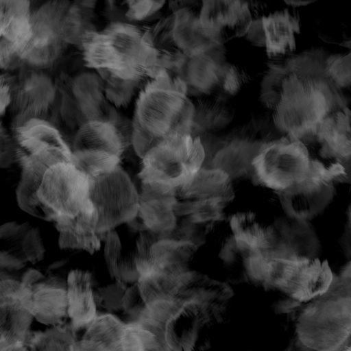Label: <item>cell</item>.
<instances>
[{
  "label": "cell",
  "instance_id": "1",
  "mask_svg": "<svg viewBox=\"0 0 351 351\" xmlns=\"http://www.w3.org/2000/svg\"><path fill=\"white\" fill-rule=\"evenodd\" d=\"M328 56L321 49H308L271 64L266 73L261 93L272 108L274 125L282 137L304 143L315 138L324 119L348 106L326 74Z\"/></svg>",
  "mask_w": 351,
  "mask_h": 351
},
{
  "label": "cell",
  "instance_id": "2",
  "mask_svg": "<svg viewBox=\"0 0 351 351\" xmlns=\"http://www.w3.org/2000/svg\"><path fill=\"white\" fill-rule=\"evenodd\" d=\"M80 46L84 65L100 77L108 101L118 108L165 69L149 29L131 23L112 22L88 34Z\"/></svg>",
  "mask_w": 351,
  "mask_h": 351
},
{
  "label": "cell",
  "instance_id": "3",
  "mask_svg": "<svg viewBox=\"0 0 351 351\" xmlns=\"http://www.w3.org/2000/svg\"><path fill=\"white\" fill-rule=\"evenodd\" d=\"M195 105L178 78L163 69L137 95L131 145L141 158L170 137L193 134Z\"/></svg>",
  "mask_w": 351,
  "mask_h": 351
},
{
  "label": "cell",
  "instance_id": "4",
  "mask_svg": "<svg viewBox=\"0 0 351 351\" xmlns=\"http://www.w3.org/2000/svg\"><path fill=\"white\" fill-rule=\"evenodd\" d=\"M16 162L22 167L16 189L19 206L25 212L45 220L37 191L45 172L60 162H73L71 147L54 123L32 119L13 130Z\"/></svg>",
  "mask_w": 351,
  "mask_h": 351
},
{
  "label": "cell",
  "instance_id": "5",
  "mask_svg": "<svg viewBox=\"0 0 351 351\" xmlns=\"http://www.w3.org/2000/svg\"><path fill=\"white\" fill-rule=\"evenodd\" d=\"M298 333L302 343L313 351H342L351 345V306L346 291L332 282L302 311Z\"/></svg>",
  "mask_w": 351,
  "mask_h": 351
},
{
  "label": "cell",
  "instance_id": "6",
  "mask_svg": "<svg viewBox=\"0 0 351 351\" xmlns=\"http://www.w3.org/2000/svg\"><path fill=\"white\" fill-rule=\"evenodd\" d=\"M205 150L198 136L180 134L167 138L142 158V183H153L176 191L203 167Z\"/></svg>",
  "mask_w": 351,
  "mask_h": 351
},
{
  "label": "cell",
  "instance_id": "7",
  "mask_svg": "<svg viewBox=\"0 0 351 351\" xmlns=\"http://www.w3.org/2000/svg\"><path fill=\"white\" fill-rule=\"evenodd\" d=\"M56 84L55 118L74 132L87 122L117 114L106 97L102 80L93 71L64 75Z\"/></svg>",
  "mask_w": 351,
  "mask_h": 351
},
{
  "label": "cell",
  "instance_id": "8",
  "mask_svg": "<svg viewBox=\"0 0 351 351\" xmlns=\"http://www.w3.org/2000/svg\"><path fill=\"white\" fill-rule=\"evenodd\" d=\"M90 178L73 162H60L45 172L37 191L45 220L75 217L92 204Z\"/></svg>",
  "mask_w": 351,
  "mask_h": 351
},
{
  "label": "cell",
  "instance_id": "9",
  "mask_svg": "<svg viewBox=\"0 0 351 351\" xmlns=\"http://www.w3.org/2000/svg\"><path fill=\"white\" fill-rule=\"evenodd\" d=\"M311 163L303 142L282 137L260 147L252 167L261 184L282 192L307 178Z\"/></svg>",
  "mask_w": 351,
  "mask_h": 351
},
{
  "label": "cell",
  "instance_id": "10",
  "mask_svg": "<svg viewBox=\"0 0 351 351\" xmlns=\"http://www.w3.org/2000/svg\"><path fill=\"white\" fill-rule=\"evenodd\" d=\"M90 182L89 198L98 215V235L137 217L140 194L120 166L110 173L90 178Z\"/></svg>",
  "mask_w": 351,
  "mask_h": 351
},
{
  "label": "cell",
  "instance_id": "11",
  "mask_svg": "<svg viewBox=\"0 0 351 351\" xmlns=\"http://www.w3.org/2000/svg\"><path fill=\"white\" fill-rule=\"evenodd\" d=\"M333 281L326 262L317 259L268 258L265 282L286 293L297 302L314 300Z\"/></svg>",
  "mask_w": 351,
  "mask_h": 351
},
{
  "label": "cell",
  "instance_id": "12",
  "mask_svg": "<svg viewBox=\"0 0 351 351\" xmlns=\"http://www.w3.org/2000/svg\"><path fill=\"white\" fill-rule=\"evenodd\" d=\"M19 71L16 75L9 74L11 101L8 109L13 130L32 119L52 122L57 106L56 82L43 71L21 68Z\"/></svg>",
  "mask_w": 351,
  "mask_h": 351
},
{
  "label": "cell",
  "instance_id": "13",
  "mask_svg": "<svg viewBox=\"0 0 351 351\" xmlns=\"http://www.w3.org/2000/svg\"><path fill=\"white\" fill-rule=\"evenodd\" d=\"M226 63L223 46L216 45L195 53H171L166 70L179 79L189 97L197 98L217 93Z\"/></svg>",
  "mask_w": 351,
  "mask_h": 351
},
{
  "label": "cell",
  "instance_id": "14",
  "mask_svg": "<svg viewBox=\"0 0 351 351\" xmlns=\"http://www.w3.org/2000/svg\"><path fill=\"white\" fill-rule=\"evenodd\" d=\"M31 34L20 59V69L44 71L53 67L65 46L61 31L58 1H45L32 10Z\"/></svg>",
  "mask_w": 351,
  "mask_h": 351
},
{
  "label": "cell",
  "instance_id": "15",
  "mask_svg": "<svg viewBox=\"0 0 351 351\" xmlns=\"http://www.w3.org/2000/svg\"><path fill=\"white\" fill-rule=\"evenodd\" d=\"M253 19L250 3L246 1H204L199 8L203 34L218 45L246 36Z\"/></svg>",
  "mask_w": 351,
  "mask_h": 351
},
{
  "label": "cell",
  "instance_id": "16",
  "mask_svg": "<svg viewBox=\"0 0 351 351\" xmlns=\"http://www.w3.org/2000/svg\"><path fill=\"white\" fill-rule=\"evenodd\" d=\"M85 328L74 351H145L138 325L124 322L114 314L98 315Z\"/></svg>",
  "mask_w": 351,
  "mask_h": 351
},
{
  "label": "cell",
  "instance_id": "17",
  "mask_svg": "<svg viewBox=\"0 0 351 351\" xmlns=\"http://www.w3.org/2000/svg\"><path fill=\"white\" fill-rule=\"evenodd\" d=\"M300 32L298 12L284 9L253 19L246 35L253 44L265 49L269 58L291 54L296 48V35Z\"/></svg>",
  "mask_w": 351,
  "mask_h": 351
},
{
  "label": "cell",
  "instance_id": "18",
  "mask_svg": "<svg viewBox=\"0 0 351 351\" xmlns=\"http://www.w3.org/2000/svg\"><path fill=\"white\" fill-rule=\"evenodd\" d=\"M1 69L20 68V59L31 34L32 8L27 1H0Z\"/></svg>",
  "mask_w": 351,
  "mask_h": 351
},
{
  "label": "cell",
  "instance_id": "19",
  "mask_svg": "<svg viewBox=\"0 0 351 351\" xmlns=\"http://www.w3.org/2000/svg\"><path fill=\"white\" fill-rule=\"evenodd\" d=\"M23 284L26 291L23 304L38 322L52 326L67 324V281L44 276L34 282Z\"/></svg>",
  "mask_w": 351,
  "mask_h": 351
},
{
  "label": "cell",
  "instance_id": "20",
  "mask_svg": "<svg viewBox=\"0 0 351 351\" xmlns=\"http://www.w3.org/2000/svg\"><path fill=\"white\" fill-rule=\"evenodd\" d=\"M25 286L12 278L0 282V346L26 341L31 335L34 315L24 306Z\"/></svg>",
  "mask_w": 351,
  "mask_h": 351
},
{
  "label": "cell",
  "instance_id": "21",
  "mask_svg": "<svg viewBox=\"0 0 351 351\" xmlns=\"http://www.w3.org/2000/svg\"><path fill=\"white\" fill-rule=\"evenodd\" d=\"M121 121L116 114L84 123L74 132L72 152L103 150L121 157L131 144V132L125 131Z\"/></svg>",
  "mask_w": 351,
  "mask_h": 351
},
{
  "label": "cell",
  "instance_id": "22",
  "mask_svg": "<svg viewBox=\"0 0 351 351\" xmlns=\"http://www.w3.org/2000/svg\"><path fill=\"white\" fill-rule=\"evenodd\" d=\"M333 193L330 183L309 176L282 191L281 200L289 217L307 221L324 209Z\"/></svg>",
  "mask_w": 351,
  "mask_h": 351
},
{
  "label": "cell",
  "instance_id": "23",
  "mask_svg": "<svg viewBox=\"0 0 351 351\" xmlns=\"http://www.w3.org/2000/svg\"><path fill=\"white\" fill-rule=\"evenodd\" d=\"M315 138L324 157L335 158L345 169H350L351 109L348 106L329 113L319 125Z\"/></svg>",
  "mask_w": 351,
  "mask_h": 351
},
{
  "label": "cell",
  "instance_id": "24",
  "mask_svg": "<svg viewBox=\"0 0 351 351\" xmlns=\"http://www.w3.org/2000/svg\"><path fill=\"white\" fill-rule=\"evenodd\" d=\"M98 215L93 202L75 217H58L55 226L61 249L82 250L93 254L100 248L96 232Z\"/></svg>",
  "mask_w": 351,
  "mask_h": 351
},
{
  "label": "cell",
  "instance_id": "25",
  "mask_svg": "<svg viewBox=\"0 0 351 351\" xmlns=\"http://www.w3.org/2000/svg\"><path fill=\"white\" fill-rule=\"evenodd\" d=\"M66 281L69 318L72 328L77 331L86 328L98 315L93 277L88 271L74 269L69 272Z\"/></svg>",
  "mask_w": 351,
  "mask_h": 351
},
{
  "label": "cell",
  "instance_id": "26",
  "mask_svg": "<svg viewBox=\"0 0 351 351\" xmlns=\"http://www.w3.org/2000/svg\"><path fill=\"white\" fill-rule=\"evenodd\" d=\"M195 250L196 245L189 240L160 237L150 248L149 271L184 274L189 271L187 266Z\"/></svg>",
  "mask_w": 351,
  "mask_h": 351
},
{
  "label": "cell",
  "instance_id": "27",
  "mask_svg": "<svg viewBox=\"0 0 351 351\" xmlns=\"http://www.w3.org/2000/svg\"><path fill=\"white\" fill-rule=\"evenodd\" d=\"M175 195H140L139 217L145 229L160 237L172 232L177 225Z\"/></svg>",
  "mask_w": 351,
  "mask_h": 351
},
{
  "label": "cell",
  "instance_id": "28",
  "mask_svg": "<svg viewBox=\"0 0 351 351\" xmlns=\"http://www.w3.org/2000/svg\"><path fill=\"white\" fill-rule=\"evenodd\" d=\"M196 99L193 135L222 130L232 121L234 109L226 98L213 95Z\"/></svg>",
  "mask_w": 351,
  "mask_h": 351
},
{
  "label": "cell",
  "instance_id": "29",
  "mask_svg": "<svg viewBox=\"0 0 351 351\" xmlns=\"http://www.w3.org/2000/svg\"><path fill=\"white\" fill-rule=\"evenodd\" d=\"M230 179L226 173L218 169L202 167L180 189V191L183 196L191 200H225L230 192Z\"/></svg>",
  "mask_w": 351,
  "mask_h": 351
},
{
  "label": "cell",
  "instance_id": "30",
  "mask_svg": "<svg viewBox=\"0 0 351 351\" xmlns=\"http://www.w3.org/2000/svg\"><path fill=\"white\" fill-rule=\"evenodd\" d=\"M104 258L112 279L130 287L137 282L140 275L135 263V252L124 254L118 234L114 230L106 234Z\"/></svg>",
  "mask_w": 351,
  "mask_h": 351
},
{
  "label": "cell",
  "instance_id": "31",
  "mask_svg": "<svg viewBox=\"0 0 351 351\" xmlns=\"http://www.w3.org/2000/svg\"><path fill=\"white\" fill-rule=\"evenodd\" d=\"M32 228L29 222H8L0 227V267L8 271L19 270L27 260L23 250L25 235Z\"/></svg>",
  "mask_w": 351,
  "mask_h": 351
},
{
  "label": "cell",
  "instance_id": "32",
  "mask_svg": "<svg viewBox=\"0 0 351 351\" xmlns=\"http://www.w3.org/2000/svg\"><path fill=\"white\" fill-rule=\"evenodd\" d=\"M260 148V147H259ZM258 149L247 141H234L219 150L213 167L226 173L230 178L243 173L249 167Z\"/></svg>",
  "mask_w": 351,
  "mask_h": 351
},
{
  "label": "cell",
  "instance_id": "33",
  "mask_svg": "<svg viewBox=\"0 0 351 351\" xmlns=\"http://www.w3.org/2000/svg\"><path fill=\"white\" fill-rule=\"evenodd\" d=\"M73 163L89 178H93L113 171L121 162V157L103 150L73 151Z\"/></svg>",
  "mask_w": 351,
  "mask_h": 351
},
{
  "label": "cell",
  "instance_id": "34",
  "mask_svg": "<svg viewBox=\"0 0 351 351\" xmlns=\"http://www.w3.org/2000/svg\"><path fill=\"white\" fill-rule=\"evenodd\" d=\"M30 340L36 351H74L75 331L70 323L32 332Z\"/></svg>",
  "mask_w": 351,
  "mask_h": 351
},
{
  "label": "cell",
  "instance_id": "35",
  "mask_svg": "<svg viewBox=\"0 0 351 351\" xmlns=\"http://www.w3.org/2000/svg\"><path fill=\"white\" fill-rule=\"evenodd\" d=\"M326 71L340 97L348 105L351 102V49L346 53L328 54Z\"/></svg>",
  "mask_w": 351,
  "mask_h": 351
},
{
  "label": "cell",
  "instance_id": "36",
  "mask_svg": "<svg viewBox=\"0 0 351 351\" xmlns=\"http://www.w3.org/2000/svg\"><path fill=\"white\" fill-rule=\"evenodd\" d=\"M319 36L324 41L351 48V19H327L319 22Z\"/></svg>",
  "mask_w": 351,
  "mask_h": 351
},
{
  "label": "cell",
  "instance_id": "37",
  "mask_svg": "<svg viewBox=\"0 0 351 351\" xmlns=\"http://www.w3.org/2000/svg\"><path fill=\"white\" fill-rule=\"evenodd\" d=\"M128 287L115 281L94 290L97 306L106 310L108 313H123V298Z\"/></svg>",
  "mask_w": 351,
  "mask_h": 351
},
{
  "label": "cell",
  "instance_id": "38",
  "mask_svg": "<svg viewBox=\"0 0 351 351\" xmlns=\"http://www.w3.org/2000/svg\"><path fill=\"white\" fill-rule=\"evenodd\" d=\"M248 80L249 75L244 70L227 62L219 90L215 95L225 98L228 95H234Z\"/></svg>",
  "mask_w": 351,
  "mask_h": 351
},
{
  "label": "cell",
  "instance_id": "39",
  "mask_svg": "<svg viewBox=\"0 0 351 351\" xmlns=\"http://www.w3.org/2000/svg\"><path fill=\"white\" fill-rule=\"evenodd\" d=\"M125 16L129 21H143L154 19L164 6V1H127Z\"/></svg>",
  "mask_w": 351,
  "mask_h": 351
},
{
  "label": "cell",
  "instance_id": "40",
  "mask_svg": "<svg viewBox=\"0 0 351 351\" xmlns=\"http://www.w3.org/2000/svg\"><path fill=\"white\" fill-rule=\"evenodd\" d=\"M23 250L27 262L35 264L43 259L45 248L38 228H32L25 237Z\"/></svg>",
  "mask_w": 351,
  "mask_h": 351
},
{
  "label": "cell",
  "instance_id": "41",
  "mask_svg": "<svg viewBox=\"0 0 351 351\" xmlns=\"http://www.w3.org/2000/svg\"><path fill=\"white\" fill-rule=\"evenodd\" d=\"M16 143L10 135L4 132L3 127H1V156L0 164L2 168L8 167L12 162H16Z\"/></svg>",
  "mask_w": 351,
  "mask_h": 351
},
{
  "label": "cell",
  "instance_id": "42",
  "mask_svg": "<svg viewBox=\"0 0 351 351\" xmlns=\"http://www.w3.org/2000/svg\"><path fill=\"white\" fill-rule=\"evenodd\" d=\"M0 351H36V348L29 337L26 341L0 346Z\"/></svg>",
  "mask_w": 351,
  "mask_h": 351
},
{
  "label": "cell",
  "instance_id": "43",
  "mask_svg": "<svg viewBox=\"0 0 351 351\" xmlns=\"http://www.w3.org/2000/svg\"><path fill=\"white\" fill-rule=\"evenodd\" d=\"M313 2V1H285V3L287 4L290 5L293 7L306 5Z\"/></svg>",
  "mask_w": 351,
  "mask_h": 351
},
{
  "label": "cell",
  "instance_id": "44",
  "mask_svg": "<svg viewBox=\"0 0 351 351\" xmlns=\"http://www.w3.org/2000/svg\"><path fill=\"white\" fill-rule=\"evenodd\" d=\"M342 351H351V345H350L349 346H348L347 348H346L344 350H343Z\"/></svg>",
  "mask_w": 351,
  "mask_h": 351
}]
</instances>
